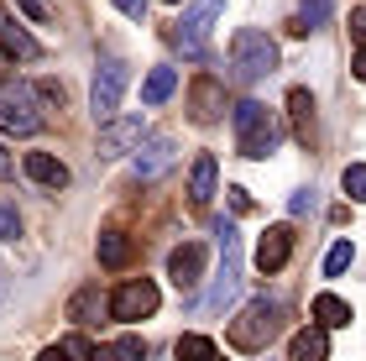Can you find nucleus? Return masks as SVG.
I'll use <instances>...</instances> for the list:
<instances>
[{"label": "nucleus", "instance_id": "obj_31", "mask_svg": "<svg viewBox=\"0 0 366 361\" xmlns=\"http://www.w3.org/2000/svg\"><path fill=\"white\" fill-rule=\"evenodd\" d=\"M37 361H79V356H74V346H69V340H58V346L37 351Z\"/></svg>", "mask_w": 366, "mask_h": 361}, {"label": "nucleus", "instance_id": "obj_9", "mask_svg": "<svg viewBox=\"0 0 366 361\" xmlns=\"http://www.w3.org/2000/svg\"><path fill=\"white\" fill-rule=\"evenodd\" d=\"M189 116L199 126H214V121L225 116V84L214 74H199L194 84H189Z\"/></svg>", "mask_w": 366, "mask_h": 361}, {"label": "nucleus", "instance_id": "obj_7", "mask_svg": "<svg viewBox=\"0 0 366 361\" xmlns=\"http://www.w3.org/2000/svg\"><path fill=\"white\" fill-rule=\"evenodd\" d=\"M220 11H225L220 0H194V6L183 11V21H173L168 37H173L189 58H199V53H204V42H209V26L220 21Z\"/></svg>", "mask_w": 366, "mask_h": 361}, {"label": "nucleus", "instance_id": "obj_25", "mask_svg": "<svg viewBox=\"0 0 366 361\" xmlns=\"http://www.w3.org/2000/svg\"><path fill=\"white\" fill-rule=\"evenodd\" d=\"M178 361H214L209 335H178Z\"/></svg>", "mask_w": 366, "mask_h": 361}, {"label": "nucleus", "instance_id": "obj_12", "mask_svg": "<svg viewBox=\"0 0 366 361\" xmlns=\"http://www.w3.org/2000/svg\"><path fill=\"white\" fill-rule=\"evenodd\" d=\"M168 277L178 283V293H194L199 277H204V246H199V241H183L178 252L168 257Z\"/></svg>", "mask_w": 366, "mask_h": 361}, {"label": "nucleus", "instance_id": "obj_33", "mask_svg": "<svg viewBox=\"0 0 366 361\" xmlns=\"http://www.w3.org/2000/svg\"><path fill=\"white\" fill-rule=\"evenodd\" d=\"M230 204H236V215H246V209H252V194L236 184V189H230Z\"/></svg>", "mask_w": 366, "mask_h": 361}, {"label": "nucleus", "instance_id": "obj_17", "mask_svg": "<svg viewBox=\"0 0 366 361\" xmlns=\"http://www.w3.org/2000/svg\"><path fill=\"white\" fill-rule=\"evenodd\" d=\"M214 178H220L214 152H199L194 168H189V199H194V204H209V199H214Z\"/></svg>", "mask_w": 366, "mask_h": 361}, {"label": "nucleus", "instance_id": "obj_22", "mask_svg": "<svg viewBox=\"0 0 366 361\" xmlns=\"http://www.w3.org/2000/svg\"><path fill=\"white\" fill-rule=\"evenodd\" d=\"M330 6H335V0H304V6H298V21L288 26L293 37H309V31H320L325 21H330Z\"/></svg>", "mask_w": 366, "mask_h": 361}, {"label": "nucleus", "instance_id": "obj_28", "mask_svg": "<svg viewBox=\"0 0 366 361\" xmlns=\"http://www.w3.org/2000/svg\"><path fill=\"white\" fill-rule=\"evenodd\" d=\"M16 236H21V215L11 199H0V241H16Z\"/></svg>", "mask_w": 366, "mask_h": 361}, {"label": "nucleus", "instance_id": "obj_21", "mask_svg": "<svg viewBox=\"0 0 366 361\" xmlns=\"http://www.w3.org/2000/svg\"><path fill=\"white\" fill-rule=\"evenodd\" d=\"M89 361H147V346H142V335H121L110 346H94Z\"/></svg>", "mask_w": 366, "mask_h": 361}, {"label": "nucleus", "instance_id": "obj_36", "mask_svg": "<svg viewBox=\"0 0 366 361\" xmlns=\"http://www.w3.org/2000/svg\"><path fill=\"white\" fill-rule=\"evenodd\" d=\"M16 173V162H11V152H6V147H0V178H11Z\"/></svg>", "mask_w": 366, "mask_h": 361}, {"label": "nucleus", "instance_id": "obj_32", "mask_svg": "<svg viewBox=\"0 0 366 361\" xmlns=\"http://www.w3.org/2000/svg\"><path fill=\"white\" fill-rule=\"evenodd\" d=\"M351 37L366 47V6H356V11H351Z\"/></svg>", "mask_w": 366, "mask_h": 361}, {"label": "nucleus", "instance_id": "obj_15", "mask_svg": "<svg viewBox=\"0 0 366 361\" xmlns=\"http://www.w3.org/2000/svg\"><path fill=\"white\" fill-rule=\"evenodd\" d=\"M21 168H26L31 184H42V189H53V194H58V189H69V168H63L53 152H26Z\"/></svg>", "mask_w": 366, "mask_h": 361}, {"label": "nucleus", "instance_id": "obj_5", "mask_svg": "<svg viewBox=\"0 0 366 361\" xmlns=\"http://www.w3.org/2000/svg\"><path fill=\"white\" fill-rule=\"evenodd\" d=\"M126 84H131V69H126V63H121V58H99L94 84H89V110H94V121H99V126L121 116Z\"/></svg>", "mask_w": 366, "mask_h": 361}, {"label": "nucleus", "instance_id": "obj_27", "mask_svg": "<svg viewBox=\"0 0 366 361\" xmlns=\"http://www.w3.org/2000/svg\"><path fill=\"white\" fill-rule=\"evenodd\" d=\"M340 189L351 194L356 204H366V162H351V168L340 173Z\"/></svg>", "mask_w": 366, "mask_h": 361}, {"label": "nucleus", "instance_id": "obj_35", "mask_svg": "<svg viewBox=\"0 0 366 361\" xmlns=\"http://www.w3.org/2000/svg\"><path fill=\"white\" fill-rule=\"evenodd\" d=\"M351 74H356V79H361V84H366V47H361V53L351 58Z\"/></svg>", "mask_w": 366, "mask_h": 361}, {"label": "nucleus", "instance_id": "obj_10", "mask_svg": "<svg viewBox=\"0 0 366 361\" xmlns=\"http://www.w3.org/2000/svg\"><path fill=\"white\" fill-rule=\"evenodd\" d=\"M142 137H147L142 116H115V121L99 126V157H126V152H137Z\"/></svg>", "mask_w": 366, "mask_h": 361}, {"label": "nucleus", "instance_id": "obj_20", "mask_svg": "<svg viewBox=\"0 0 366 361\" xmlns=\"http://www.w3.org/2000/svg\"><path fill=\"white\" fill-rule=\"evenodd\" d=\"M314 320H320V330H345L351 325V304L340 293H320L314 299Z\"/></svg>", "mask_w": 366, "mask_h": 361}, {"label": "nucleus", "instance_id": "obj_24", "mask_svg": "<svg viewBox=\"0 0 366 361\" xmlns=\"http://www.w3.org/2000/svg\"><path fill=\"white\" fill-rule=\"evenodd\" d=\"M173 89H178V74L168 69V63H157V69L147 74V84H142V100H147V105H162Z\"/></svg>", "mask_w": 366, "mask_h": 361}, {"label": "nucleus", "instance_id": "obj_23", "mask_svg": "<svg viewBox=\"0 0 366 361\" xmlns=\"http://www.w3.org/2000/svg\"><path fill=\"white\" fill-rule=\"evenodd\" d=\"M99 309H105V299H99V288L89 283V288H79L74 299H69V320H74V325H94Z\"/></svg>", "mask_w": 366, "mask_h": 361}, {"label": "nucleus", "instance_id": "obj_19", "mask_svg": "<svg viewBox=\"0 0 366 361\" xmlns=\"http://www.w3.org/2000/svg\"><path fill=\"white\" fill-rule=\"evenodd\" d=\"M99 267H110V272H121L126 262H131V236L126 231H99Z\"/></svg>", "mask_w": 366, "mask_h": 361}, {"label": "nucleus", "instance_id": "obj_8", "mask_svg": "<svg viewBox=\"0 0 366 361\" xmlns=\"http://www.w3.org/2000/svg\"><path fill=\"white\" fill-rule=\"evenodd\" d=\"M214 236H220V283H214L209 304L225 309V299H236V288H241V236L230 220H214Z\"/></svg>", "mask_w": 366, "mask_h": 361}, {"label": "nucleus", "instance_id": "obj_16", "mask_svg": "<svg viewBox=\"0 0 366 361\" xmlns=\"http://www.w3.org/2000/svg\"><path fill=\"white\" fill-rule=\"evenodd\" d=\"M288 361H330V330H320V325L298 330L288 340Z\"/></svg>", "mask_w": 366, "mask_h": 361}, {"label": "nucleus", "instance_id": "obj_34", "mask_svg": "<svg viewBox=\"0 0 366 361\" xmlns=\"http://www.w3.org/2000/svg\"><path fill=\"white\" fill-rule=\"evenodd\" d=\"M110 6H121L126 16H137V21H142V16H147V0H110Z\"/></svg>", "mask_w": 366, "mask_h": 361}, {"label": "nucleus", "instance_id": "obj_1", "mask_svg": "<svg viewBox=\"0 0 366 361\" xmlns=\"http://www.w3.org/2000/svg\"><path fill=\"white\" fill-rule=\"evenodd\" d=\"M282 320H288V309H282L277 299H252L236 320L225 325V340L236 351H267L277 340V330H282Z\"/></svg>", "mask_w": 366, "mask_h": 361}, {"label": "nucleus", "instance_id": "obj_29", "mask_svg": "<svg viewBox=\"0 0 366 361\" xmlns=\"http://www.w3.org/2000/svg\"><path fill=\"white\" fill-rule=\"evenodd\" d=\"M37 100H42V105H58V110H63V84H53V79H42V84H37Z\"/></svg>", "mask_w": 366, "mask_h": 361}, {"label": "nucleus", "instance_id": "obj_18", "mask_svg": "<svg viewBox=\"0 0 366 361\" xmlns=\"http://www.w3.org/2000/svg\"><path fill=\"white\" fill-rule=\"evenodd\" d=\"M288 116H293L298 147H314V94L309 89H288Z\"/></svg>", "mask_w": 366, "mask_h": 361}, {"label": "nucleus", "instance_id": "obj_11", "mask_svg": "<svg viewBox=\"0 0 366 361\" xmlns=\"http://www.w3.org/2000/svg\"><path fill=\"white\" fill-rule=\"evenodd\" d=\"M173 157H178V147H173V137H142V147H137V157H131V168H137V178L147 184V178L168 173V168H173Z\"/></svg>", "mask_w": 366, "mask_h": 361}, {"label": "nucleus", "instance_id": "obj_13", "mask_svg": "<svg viewBox=\"0 0 366 361\" xmlns=\"http://www.w3.org/2000/svg\"><path fill=\"white\" fill-rule=\"evenodd\" d=\"M288 257H293V231L288 225H267V236L257 241V267L272 277V272L288 267Z\"/></svg>", "mask_w": 366, "mask_h": 361}, {"label": "nucleus", "instance_id": "obj_30", "mask_svg": "<svg viewBox=\"0 0 366 361\" xmlns=\"http://www.w3.org/2000/svg\"><path fill=\"white\" fill-rule=\"evenodd\" d=\"M16 11H26L31 21H47V16H53V6H47V0H16Z\"/></svg>", "mask_w": 366, "mask_h": 361}, {"label": "nucleus", "instance_id": "obj_37", "mask_svg": "<svg viewBox=\"0 0 366 361\" xmlns=\"http://www.w3.org/2000/svg\"><path fill=\"white\" fill-rule=\"evenodd\" d=\"M168 6H178V0H168Z\"/></svg>", "mask_w": 366, "mask_h": 361}, {"label": "nucleus", "instance_id": "obj_14", "mask_svg": "<svg viewBox=\"0 0 366 361\" xmlns=\"http://www.w3.org/2000/svg\"><path fill=\"white\" fill-rule=\"evenodd\" d=\"M0 42H6V53H16V58H26V63H37L42 58V42L31 37V31L16 21L11 11H0Z\"/></svg>", "mask_w": 366, "mask_h": 361}, {"label": "nucleus", "instance_id": "obj_3", "mask_svg": "<svg viewBox=\"0 0 366 361\" xmlns=\"http://www.w3.org/2000/svg\"><path fill=\"white\" fill-rule=\"evenodd\" d=\"M0 131H6V137H37L42 131L37 84H21V79H6V84H0Z\"/></svg>", "mask_w": 366, "mask_h": 361}, {"label": "nucleus", "instance_id": "obj_4", "mask_svg": "<svg viewBox=\"0 0 366 361\" xmlns=\"http://www.w3.org/2000/svg\"><path fill=\"white\" fill-rule=\"evenodd\" d=\"M230 69H236V79H246V84L267 79L277 69V42L257 26H241L236 37H230Z\"/></svg>", "mask_w": 366, "mask_h": 361}, {"label": "nucleus", "instance_id": "obj_2", "mask_svg": "<svg viewBox=\"0 0 366 361\" xmlns=\"http://www.w3.org/2000/svg\"><path fill=\"white\" fill-rule=\"evenodd\" d=\"M230 121H236V147H241V157H272L277 152V142H282V126L277 116L262 100H241L236 110H230Z\"/></svg>", "mask_w": 366, "mask_h": 361}, {"label": "nucleus", "instance_id": "obj_6", "mask_svg": "<svg viewBox=\"0 0 366 361\" xmlns=\"http://www.w3.org/2000/svg\"><path fill=\"white\" fill-rule=\"evenodd\" d=\"M157 304H162V293H157V283L152 277H126L121 288L110 293V320H121V325H131V320H147V315H157Z\"/></svg>", "mask_w": 366, "mask_h": 361}, {"label": "nucleus", "instance_id": "obj_26", "mask_svg": "<svg viewBox=\"0 0 366 361\" xmlns=\"http://www.w3.org/2000/svg\"><path fill=\"white\" fill-rule=\"evenodd\" d=\"M351 262H356V246L351 241H335V246H330V257H325V277H340Z\"/></svg>", "mask_w": 366, "mask_h": 361}]
</instances>
